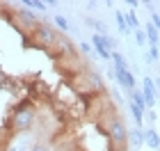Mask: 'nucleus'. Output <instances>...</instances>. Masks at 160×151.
I'll return each instance as SVG.
<instances>
[{
	"instance_id": "nucleus-7",
	"label": "nucleus",
	"mask_w": 160,
	"mask_h": 151,
	"mask_svg": "<svg viewBox=\"0 0 160 151\" xmlns=\"http://www.w3.org/2000/svg\"><path fill=\"white\" fill-rule=\"evenodd\" d=\"M92 46L94 48H103V50H114V39L108 37V34H94L92 37Z\"/></svg>"
},
{
	"instance_id": "nucleus-21",
	"label": "nucleus",
	"mask_w": 160,
	"mask_h": 151,
	"mask_svg": "<svg viewBox=\"0 0 160 151\" xmlns=\"http://www.w3.org/2000/svg\"><path fill=\"white\" fill-rule=\"evenodd\" d=\"M151 25H153L156 30H160V14L158 12H151Z\"/></svg>"
},
{
	"instance_id": "nucleus-12",
	"label": "nucleus",
	"mask_w": 160,
	"mask_h": 151,
	"mask_svg": "<svg viewBox=\"0 0 160 151\" xmlns=\"http://www.w3.org/2000/svg\"><path fill=\"white\" fill-rule=\"evenodd\" d=\"M114 21H117L121 34H130V28H128V23H126V16H123L121 12H114Z\"/></svg>"
},
{
	"instance_id": "nucleus-8",
	"label": "nucleus",
	"mask_w": 160,
	"mask_h": 151,
	"mask_svg": "<svg viewBox=\"0 0 160 151\" xmlns=\"http://www.w3.org/2000/svg\"><path fill=\"white\" fill-rule=\"evenodd\" d=\"M16 16L25 23V28H34V25H39V18H37V14L30 12V9H16Z\"/></svg>"
},
{
	"instance_id": "nucleus-10",
	"label": "nucleus",
	"mask_w": 160,
	"mask_h": 151,
	"mask_svg": "<svg viewBox=\"0 0 160 151\" xmlns=\"http://www.w3.org/2000/svg\"><path fill=\"white\" fill-rule=\"evenodd\" d=\"M128 142H130L133 147H137V149H140V147L144 144V131H142V128H135V131H128Z\"/></svg>"
},
{
	"instance_id": "nucleus-3",
	"label": "nucleus",
	"mask_w": 160,
	"mask_h": 151,
	"mask_svg": "<svg viewBox=\"0 0 160 151\" xmlns=\"http://www.w3.org/2000/svg\"><path fill=\"white\" fill-rule=\"evenodd\" d=\"M32 37H34V41L41 44V46H55V41H57L60 34H57L55 28H50L48 23H39V25L32 28Z\"/></svg>"
},
{
	"instance_id": "nucleus-1",
	"label": "nucleus",
	"mask_w": 160,
	"mask_h": 151,
	"mask_svg": "<svg viewBox=\"0 0 160 151\" xmlns=\"http://www.w3.org/2000/svg\"><path fill=\"white\" fill-rule=\"evenodd\" d=\"M108 138H110L112 147L117 151H126L128 144V128L123 124V119L117 114H110V121H108Z\"/></svg>"
},
{
	"instance_id": "nucleus-15",
	"label": "nucleus",
	"mask_w": 160,
	"mask_h": 151,
	"mask_svg": "<svg viewBox=\"0 0 160 151\" xmlns=\"http://www.w3.org/2000/svg\"><path fill=\"white\" fill-rule=\"evenodd\" d=\"M130 103H135V105H140V108H147V101H144V94H142V89H133L130 92Z\"/></svg>"
},
{
	"instance_id": "nucleus-24",
	"label": "nucleus",
	"mask_w": 160,
	"mask_h": 151,
	"mask_svg": "<svg viewBox=\"0 0 160 151\" xmlns=\"http://www.w3.org/2000/svg\"><path fill=\"white\" fill-rule=\"evenodd\" d=\"M30 151H50V149H48L46 144H41V142H37V144H32V147H30Z\"/></svg>"
},
{
	"instance_id": "nucleus-13",
	"label": "nucleus",
	"mask_w": 160,
	"mask_h": 151,
	"mask_svg": "<svg viewBox=\"0 0 160 151\" xmlns=\"http://www.w3.org/2000/svg\"><path fill=\"white\" fill-rule=\"evenodd\" d=\"M23 7L25 9H37V12H46L48 7H46V3H41V0H23Z\"/></svg>"
},
{
	"instance_id": "nucleus-22",
	"label": "nucleus",
	"mask_w": 160,
	"mask_h": 151,
	"mask_svg": "<svg viewBox=\"0 0 160 151\" xmlns=\"http://www.w3.org/2000/svg\"><path fill=\"white\" fill-rule=\"evenodd\" d=\"M149 57H151V62L158 60V57H160V48H158V46H151V48H149Z\"/></svg>"
},
{
	"instance_id": "nucleus-17",
	"label": "nucleus",
	"mask_w": 160,
	"mask_h": 151,
	"mask_svg": "<svg viewBox=\"0 0 160 151\" xmlns=\"http://www.w3.org/2000/svg\"><path fill=\"white\" fill-rule=\"evenodd\" d=\"M123 16H126V23H128L130 30H133V28H137V30H140V23H137V18H135V14H133V12L123 14Z\"/></svg>"
},
{
	"instance_id": "nucleus-2",
	"label": "nucleus",
	"mask_w": 160,
	"mask_h": 151,
	"mask_svg": "<svg viewBox=\"0 0 160 151\" xmlns=\"http://www.w3.org/2000/svg\"><path fill=\"white\" fill-rule=\"evenodd\" d=\"M34 121H37V112H34L32 108H18V110L14 112L12 128L18 131V133H23V131H30L34 126Z\"/></svg>"
},
{
	"instance_id": "nucleus-16",
	"label": "nucleus",
	"mask_w": 160,
	"mask_h": 151,
	"mask_svg": "<svg viewBox=\"0 0 160 151\" xmlns=\"http://www.w3.org/2000/svg\"><path fill=\"white\" fill-rule=\"evenodd\" d=\"M112 62H114V71L117 69H128L126 67V57H123L121 53H117V50H112Z\"/></svg>"
},
{
	"instance_id": "nucleus-27",
	"label": "nucleus",
	"mask_w": 160,
	"mask_h": 151,
	"mask_svg": "<svg viewBox=\"0 0 160 151\" xmlns=\"http://www.w3.org/2000/svg\"><path fill=\"white\" fill-rule=\"evenodd\" d=\"M153 87H156V92H160V78H158V80H153Z\"/></svg>"
},
{
	"instance_id": "nucleus-23",
	"label": "nucleus",
	"mask_w": 160,
	"mask_h": 151,
	"mask_svg": "<svg viewBox=\"0 0 160 151\" xmlns=\"http://www.w3.org/2000/svg\"><path fill=\"white\" fill-rule=\"evenodd\" d=\"M94 50H96L103 60H112V53H110V50H103V48H94Z\"/></svg>"
},
{
	"instance_id": "nucleus-4",
	"label": "nucleus",
	"mask_w": 160,
	"mask_h": 151,
	"mask_svg": "<svg viewBox=\"0 0 160 151\" xmlns=\"http://www.w3.org/2000/svg\"><path fill=\"white\" fill-rule=\"evenodd\" d=\"M82 80H85V89H92V92H103V78H101L96 71L87 69L82 73Z\"/></svg>"
},
{
	"instance_id": "nucleus-20",
	"label": "nucleus",
	"mask_w": 160,
	"mask_h": 151,
	"mask_svg": "<svg viewBox=\"0 0 160 151\" xmlns=\"http://www.w3.org/2000/svg\"><path fill=\"white\" fill-rule=\"evenodd\" d=\"M135 41H137L140 46H144V44H147V34H144V30H142V28H140V30H135Z\"/></svg>"
},
{
	"instance_id": "nucleus-19",
	"label": "nucleus",
	"mask_w": 160,
	"mask_h": 151,
	"mask_svg": "<svg viewBox=\"0 0 160 151\" xmlns=\"http://www.w3.org/2000/svg\"><path fill=\"white\" fill-rule=\"evenodd\" d=\"M55 25L60 28V30H64V32L69 30V21L64 18V16H55Z\"/></svg>"
},
{
	"instance_id": "nucleus-5",
	"label": "nucleus",
	"mask_w": 160,
	"mask_h": 151,
	"mask_svg": "<svg viewBox=\"0 0 160 151\" xmlns=\"http://www.w3.org/2000/svg\"><path fill=\"white\" fill-rule=\"evenodd\" d=\"M114 78H117V83L121 85L123 89H128V92L135 89V76L130 73L128 69H117V71H114Z\"/></svg>"
},
{
	"instance_id": "nucleus-26",
	"label": "nucleus",
	"mask_w": 160,
	"mask_h": 151,
	"mask_svg": "<svg viewBox=\"0 0 160 151\" xmlns=\"http://www.w3.org/2000/svg\"><path fill=\"white\" fill-rule=\"evenodd\" d=\"M144 117H147V121H156V112L151 110V112H147V114H144Z\"/></svg>"
},
{
	"instance_id": "nucleus-11",
	"label": "nucleus",
	"mask_w": 160,
	"mask_h": 151,
	"mask_svg": "<svg viewBox=\"0 0 160 151\" xmlns=\"http://www.w3.org/2000/svg\"><path fill=\"white\" fill-rule=\"evenodd\" d=\"M144 34H147V44H151V46H158V39H160V32L156 30V28L153 25H147V28H144Z\"/></svg>"
},
{
	"instance_id": "nucleus-14",
	"label": "nucleus",
	"mask_w": 160,
	"mask_h": 151,
	"mask_svg": "<svg viewBox=\"0 0 160 151\" xmlns=\"http://www.w3.org/2000/svg\"><path fill=\"white\" fill-rule=\"evenodd\" d=\"M130 114H133V119L137 121V126L142 128V121H144V108L135 105V103H130Z\"/></svg>"
},
{
	"instance_id": "nucleus-6",
	"label": "nucleus",
	"mask_w": 160,
	"mask_h": 151,
	"mask_svg": "<svg viewBox=\"0 0 160 151\" xmlns=\"http://www.w3.org/2000/svg\"><path fill=\"white\" fill-rule=\"evenodd\" d=\"M142 94H144V101H147V108L156 105V87H153L151 78H144L142 80Z\"/></svg>"
},
{
	"instance_id": "nucleus-25",
	"label": "nucleus",
	"mask_w": 160,
	"mask_h": 151,
	"mask_svg": "<svg viewBox=\"0 0 160 151\" xmlns=\"http://www.w3.org/2000/svg\"><path fill=\"white\" fill-rule=\"evenodd\" d=\"M80 53H85V55H92V46H89V44H80Z\"/></svg>"
},
{
	"instance_id": "nucleus-18",
	"label": "nucleus",
	"mask_w": 160,
	"mask_h": 151,
	"mask_svg": "<svg viewBox=\"0 0 160 151\" xmlns=\"http://www.w3.org/2000/svg\"><path fill=\"white\" fill-rule=\"evenodd\" d=\"M87 23H89V25H94V28H96V34H105V23H101V21H96V18H87Z\"/></svg>"
},
{
	"instance_id": "nucleus-9",
	"label": "nucleus",
	"mask_w": 160,
	"mask_h": 151,
	"mask_svg": "<svg viewBox=\"0 0 160 151\" xmlns=\"http://www.w3.org/2000/svg\"><path fill=\"white\" fill-rule=\"evenodd\" d=\"M144 144L151 147V149H156V151H160V135L153 131V128L144 131Z\"/></svg>"
}]
</instances>
